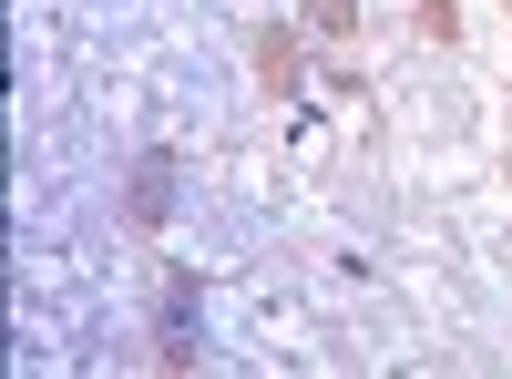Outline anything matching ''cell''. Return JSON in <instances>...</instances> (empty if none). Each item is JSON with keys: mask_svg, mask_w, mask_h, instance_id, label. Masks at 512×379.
<instances>
[{"mask_svg": "<svg viewBox=\"0 0 512 379\" xmlns=\"http://www.w3.org/2000/svg\"><path fill=\"white\" fill-rule=\"evenodd\" d=\"M410 11H420V31H431V41H451V31H461V11H451V0H410Z\"/></svg>", "mask_w": 512, "mask_h": 379, "instance_id": "obj_5", "label": "cell"}, {"mask_svg": "<svg viewBox=\"0 0 512 379\" xmlns=\"http://www.w3.org/2000/svg\"><path fill=\"white\" fill-rule=\"evenodd\" d=\"M308 31L318 41H359V0H308Z\"/></svg>", "mask_w": 512, "mask_h": 379, "instance_id": "obj_4", "label": "cell"}, {"mask_svg": "<svg viewBox=\"0 0 512 379\" xmlns=\"http://www.w3.org/2000/svg\"><path fill=\"white\" fill-rule=\"evenodd\" d=\"M246 52H256V93H267V103H297V93H308V41H297L287 21H256Z\"/></svg>", "mask_w": 512, "mask_h": 379, "instance_id": "obj_3", "label": "cell"}, {"mask_svg": "<svg viewBox=\"0 0 512 379\" xmlns=\"http://www.w3.org/2000/svg\"><path fill=\"white\" fill-rule=\"evenodd\" d=\"M175 175H185L175 144H144L134 154V175H123V226H134V236H154L164 216H175Z\"/></svg>", "mask_w": 512, "mask_h": 379, "instance_id": "obj_2", "label": "cell"}, {"mask_svg": "<svg viewBox=\"0 0 512 379\" xmlns=\"http://www.w3.org/2000/svg\"><path fill=\"white\" fill-rule=\"evenodd\" d=\"M195 339H205V287L185 267L154 277V369H195Z\"/></svg>", "mask_w": 512, "mask_h": 379, "instance_id": "obj_1", "label": "cell"}]
</instances>
